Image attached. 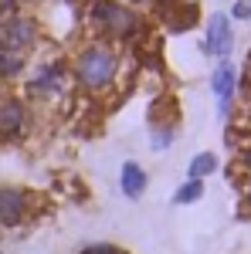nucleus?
I'll use <instances>...</instances> for the list:
<instances>
[{"mask_svg": "<svg viewBox=\"0 0 251 254\" xmlns=\"http://www.w3.org/2000/svg\"><path fill=\"white\" fill-rule=\"evenodd\" d=\"M31 129V109L20 95H0V139H20Z\"/></svg>", "mask_w": 251, "mask_h": 254, "instance_id": "423d86ee", "label": "nucleus"}, {"mask_svg": "<svg viewBox=\"0 0 251 254\" xmlns=\"http://www.w3.org/2000/svg\"><path fill=\"white\" fill-rule=\"evenodd\" d=\"M241 170H248V173H251V142L241 149Z\"/></svg>", "mask_w": 251, "mask_h": 254, "instance_id": "f3484780", "label": "nucleus"}, {"mask_svg": "<svg viewBox=\"0 0 251 254\" xmlns=\"http://www.w3.org/2000/svg\"><path fill=\"white\" fill-rule=\"evenodd\" d=\"M129 3H136V7H150V3H156V0H129Z\"/></svg>", "mask_w": 251, "mask_h": 254, "instance_id": "a211bd4d", "label": "nucleus"}, {"mask_svg": "<svg viewBox=\"0 0 251 254\" xmlns=\"http://www.w3.org/2000/svg\"><path fill=\"white\" fill-rule=\"evenodd\" d=\"M27 71V55H14V51H0V81H17Z\"/></svg>", "mask_w": 251, "mask_h": 254, "instance_id": "9d476101", "label": "nucleus"}, {"mask_svg": "<svg viewBox=\"0 0 251 254\" xmlns=\"http://www.w3.org/2000/svg\"><path fill=\"white\" fill-rule=\"evenodd\" d=\"M231 17H238V20H248L251 17V0H238L231 7Z\"/></svg>", "mask_w": 251, "mask_h": 254, "instance_id": "2eb2a0df", "label": "nucleus"}, {"mask_svg": "<svg viewBox=\"0 0 251 254\" xmlns=\"http://www.w3.org/2000/svg\"><path fill=\"white\" fill-rule=\"evenodd\" d=\"M211 88H214V95H217V112H221V119H228L231 116V102H234V88H238V68H234L231 61H221L214 68Z\"/></svg>", "mask_w": 251, "mask_h": 254, "instance_id": "6e6552de", "label": "nucleus"}, {"mask_svg": "<svg viewBox=\"0 0 251 254\" xmlns=\"http://www.w3.org/2000/svg\"><path fill=\"white\" fill-rule=\"evenodd\" d=\"M65 85H68V64L61 58H48V61H38L31 68V75L24 81L27 95L38 98V102H55V98L65 95Z\"/></svg>", "mask_w": 251, "mask_h": 254, "instance_id": "20e7f679", "label": "nucleus"}, {"mask_svg": "<svg viewBox=\"0 0 251 254\" xmlns=\"http://www.w3.org/2000/svg\"><path fill=\"white\" fill-rule=\"evenodd\" d=\"M14 10H17V0H0V17L14 14Z\"/></svg>", "mask_w": 251, "mask_h": 254, "instance_id": "dca6fc26", "label": "nucleus"}, {"mask_svg": "<svg viewBox=\"0 0 251 254\" xmlns=\"http://www.w3.org/2000/svg\"><path fill=\"white\" fill-rule=\"evenodd\" d=\"M85 17H88V27L95 31V38L109 44H133L143 34L139 10L122 0H88Z\"/></svg>", "mask_w": 251, "mask_h": 254, "instance_id": "f03ea898", "label": "nucleus"}, {"mask_svg": "<svg viewBox=\"0 0 251 254\" xmlns=\"http://www.w3.org/2000/svg\"><path fill=\"white\" fill-rule=\"evenodd\" d=\"M0 254H3V251H0Z\"/></svg>", "mask_w": 251, "mask_h": 254, "instance_id": "412c9836", "label": "nucleus"}, {"mask_svg": "<svg viewBox=\"0 0 251 254\" xmlns=\"http://www.w3.org/2000/svg\"><path fill=\"white\" fill-rule=\"evenodd\" d=\"M176 139V126L170 119H153V132H150V146H153V153H163V149H170Z\"/></svg>", "mask_w": 251, "mask_h": 254, "instance_id": "9b49d317", "label": "nucleus"}, {"mask_svg": "<svg viewBox=\"0 0 251 254\" xmlns=\"http://www.w3.org/2000/svg\"><path fill=\"white\" fill-rule=\"evenodd\" d=\"M234 48V34H231V17L228 14H214L207 20V34H204V55H214V58L228 61Z\"/></svg>", "mask_w": 251, "mask_h": 254, "instance_id": "0eeeda50", "label": "nucleus"}, {"mask_svg": "<svg viewBox=\"0 0 251 254\" xmlns=\"http://www.w3.org/2000/svg\"><path fill=\"white\" fill-rule=\"evenodd\" d=\"M217 170V156L214 153H197L190 159V166H187V180H204V176H211Z\"/></svg>", "mask_w": 251, "mask_h": 254, "instance_id": "f8f14e48", "label": "nucleus"}, {"mask_svg": "<svg viewBox=\"0 0 251 254\" xmlns=\"http://www.w3.org/2000/svg\"><path fill=\"white\" fill-rule=\"evenodd\" d=\"M245 200H248V207H251V183L245 187Z\"/></svg>", "mask_w": 251, "mask_h": 254, "instance_id": "6ab92c4d", "label": "nucleus"}, {"mask_svg": "<svg viewBox=\"0 0 251 254\" xmlns=\"http://www.w3.org/2000/svg\"><path fill=\"white\" fill-rule=\"evenodd\" d=\"M78 254H126V251L116 248V244H85Z\"/></svg>", "mask_w": 251, "mask_h": 254, "instance_id": "4468645a", "label": "nucleus"}, {"mask_svg": "<svg viewBox=\"0 0 251 254\" xmlns=\"http://www.w3.org/2000/svg\"><path fill=\"white\" fill-rule=\"evenodd\" d=\"M68 71L85 95H105V92L116 88L119 75H122V55H119L116 44L95 38L75 51Z\"/></svg>", "mask_w": 251, "mask_h": 254, "instance_id": "f257e3e1", "label": "nucleus"}, {"mask_svg": "<svg viewBox=\"0 0 251 254\" xmlns=\"http://www.w3.org/2000/svg\"><path fill=\"white\" fill-rule=\"evenodd\" d=\"M41 41L38 17L14 10L7 17H0V51H14V55H31Z\"/></svg>", "mask_w": 251, "mask_h": 254, "instance_id": "7ed1b4c3", "label": "nucleus"}, {"mask_svg": "<svg viewBox=\"0 0 251 254\" xmlns=\"http://www.w3.org/2000/svg\"><path fill=\"white\" fill-rule=\"evenodd\" d=\"M119 187H122V193L129 196V200H139V196L146 193V187H150V176H146V170L136 159H126L122 170H119Z\"/></svg>", "mask_w": 251, "mask_h": 254, "instance_id": "1a4fd4ad", "label": "nucleus"}, {"mask_svg": "<svg viewBox=\"0 0 251 254\" xmlns=\"http://www.w3.org/2000/svg\"><path fill=\"white\" fill-rule=\"evenodd\" d=\"M38 214V196L24 187H0V231H20Z\"/></svg>", "mask_w": 251, "mask_h": 254, "instance_id": "39448f33", "label": "nucleus"}, {"mask_svg": "<svg viewBox=\"0 0 251 254\" xmlns=\"http://www.w3.org/2000/svg\"><path fill=\"white\" fill-rule=\"evenodd\" d=\"M20 3H38V0H17V7H20Z\"/></svg>", "mask_w": 251, "mask_h": 254, "instance_id": "aec40b11", "label": "nucleus"}, {"mask_svg": "<svg viewBox=\"0 0 251 254\" xmlns=\"http://www.w3.org/2000/svg\"><path fill=\"white\" fill-rule=\"evenodd\" d=\"M200 196H204V180H187L183 187H176L173 203L176 207H187V203H197Z\"/></svg>", "mask_w": 251, "mask_h": 254, "instance_id": "ddd939ff", "label": "nucleus"}]
</instances>
